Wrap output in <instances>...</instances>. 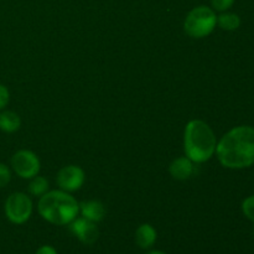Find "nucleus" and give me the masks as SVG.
Returning a JSON list of instances; mask_svg holds the SVG:
<instances>
[{
  "label": "nucleus",
  "instance_id": "f257e3e1",
  "mask_svg": "<svg viewBox=\"0 0 254 254\" xmlns=\"http://www.w3.org/2000/svg\"><path fill=\"white\" fill-rule=\"evenodd\" d=\"M216 156L226 169L241 170L254 165V128L238 126L228 130L216 145Z\"/></svg>",
  "mask_w": 254,
  "mask_h": 254
},
{
  "label": "nucleus",
  "instance_id": "f03ea898",
  "mask_svg": "<svg viewBox=\"0 0 254 254\" xmlns=\"http://www.w3.org/2000/svg\"><path fill=\"white\" fill-rule=\"evenodd\" d=\"M217 139L206 122L192 119L184 131V150L192 163L202 164L210 160L216 151Z\"/></svg>",
  "mask_w": 254,
  "mask_h": 254
},
{
  "label": "nucleus",
  "instance_id": "7ed1b4c3",
  "mask_svg": "<svg viewBox=\"0 0 254 254\" xmlns=\"http://www.w3.org/2000/svg\"><path fill=\"white\" fill-rule=\"evenodd\" d=\"M37 211L51 225L67 226L78 216L79 202L69 192L51 190L40 197Z\"/></svg>",
  "mask_w": 254,
  "mask_h": 254
},
{
  "label": "nucleus",
  "instance_id": "20e7f679",
  "mask_svg": "<svg viewBox=\"0 0 254 254\" xmlns=\"http://www.w3.org/2000/svg\"><path fill=\"white\" fill-rule=\"evenodd\" d=\"M217 15L212 7L200 5L191 10L184 21V30L192 39H203L215 30Z\"/></svg>",
  "mask_w": 254,
  "mask_h": 254
},
{
  "label": "nucleus",
  "instance_id": "39448f33",
  "mask_svg": "<svg viewBox=\"0 0 254 254\" xmlns=\"http://www.w3.org/2000/svg\"><path fill=\"white\" fill-rule=\"evenodd\" d=\"M34 210L32 200L25 192H12L6 198L4 212L7 220L14 225H24L30 220Z\"/></svg>",
  "mask_w": 254,
  "mask_h": 254
},
{
  "label": "nucleus",
  "instance_id": "423d86ee",
  "mask_svg": "<svg viewBox=\"0 0 254 254\" xmlns=\"http://www.w3.org/2000/svg\"><path fill=\"white\" fill-rule=\"evenodd\" d=\"M11 169L19 178L31 180L32 178L39 175L41 163L39 156L34 151L21 149L12 155Z\"/></svg>",
  "mask_w": 254,
  "mask_h": 254
},
{
  "label": "nucleus",
  "instance_id": "0eeeda50",
  "mask_svg": "<svg viewBox=\"0 0 254 254\" xmlns=\"http://www.w3.org/2000/svg\"><path fill=\"white\" fill-rule=\"evenodd\" d=\"M84 180H86L84 170L77 165L64 166L57 173L56 178L60 190H64L69 193L74 192V191H78L83 186Z\"/></svg>",
  "mask_w": 254,
  "mask_h": 254
},
{
  "label": "nucleus",
  "instance_id": "6e6552de",
  "mask_svg": "<svg viewBox=\"0 0 254 254\" xmlns=\"http://www.w3.org/2000/svg\"><path fill=\"white\" fill-rule=\"evenodd\" d=\"M69 231L74 237L78 238L83 245H93L99 237L97 223L84 217H77L68 225Z\"/></svg>",
  "mask_w": 254,
  "mask_h": 254
},
{
  "label": "nucleus",
  "instance_id": "1a4fd4ad",
  "mask_svg": "<svg viewBox=\"0 0 254 254\" xmlns=\"http://www.w3.org/2000/svg\"><path fill=\"white\" fill-rule=\"evenodd\" d=\"M193 164L188 156H180L171 161L169 166V173L173 179L179 181H185L191 178L193 174Z\"/></svg>",
  "mask_w": 254,
  "mask_h": 254
},
{
  "label": "nucleus",
  "instance_id": "9d476101",
  "mask_svg": "<svg viewBox=\"0 0 254 254\" xmlns=\"http://www.w3.org/2000/svg\"><path fill=\"white\" fill-rule=\"evenodd\" d=\"M79 213L82 217L87 218L94 223L101 222L106 216V207L101 201L88 200L79 203Z\"/></svg>",
  "mask_w": 254,
  "mask_h": 254
},
{
  "label": "nucleus",
  "instance_id": "9b49d317",
  "mask_svg": "<svg viewBox=\"0 0 254 254\" xmlns=\"http://www.w3.org/2000/svg\"><path fill=\"white\" fill-rule=\"evenodd\" d=\"M158 238V232L149 223H143L135 231V243L141 250H149L153 247Z\"/></svg>",
  "mask_w": 254,
  "mask_h": 254
},
{
  "label": "nucleus",
  "instance_id": "f8f14e48",
  "mask_svg": "<svg viewBox=\"0 0 254 254\" xmlns=\"http://www.w3.org/2000/svg\"><path fill=\"white\" fill-rule=\"evenodd\" d=\"M21 127L19 114L12 111H2L0 113V130L4 133H15Z\"/></svg>",
  "mask_w": 254,
  "mask_h": 254
},
{
  "label": "nucleus",
  "instance_id": "ddd939ff",
  "mask_svg": "<svg viewBox=\"0 0 254 254\" xmlns=\"http://www.w3.org/2000/svg\"><path fill=\"white\" fill-rule=\"evenodd\" d=\"M217 25L225 31H236L241 26V17L236 12L223 11L217 16Z\"/></svg>",
  "mask_w": 254,
  "mask_h": 254
},
{
  "label": "nucleus",
  "instance_id": "4468645a",
  "mask_svg": "<svg viewBox=\"0 0 254 254\" xmlns=\"http://www.w3.org/2000/svg\"><path fill=\"white\" fill-rule=\"evenodd\" d=\"M49 186H50L49 180H47L46 178L36 175L35 178L31 179L27 190H29V193L31 196H35V197H41L42 195H45V193L49 191Z\"/></svg>",
  "mask_w": 254,
  "mask_h": 254
},
{
  "label": "nucleus",
  "instance_id": "2eb2a0df",
  "mask_svg": "<svg viewBox=\"0 0 254 254\" xmlns=\"http://www.w3.org/2000/svg\"><path fill=\"white\" fill-rule=\"evenodd\" d=\"M242 212L246 217L254 223V195L248 196L242 202Z\"/></svg>",
  "mask_w": 254,
  "mask_h": 254
},
{
  "label": "nucleus",
  "instance_id": "dca6fc26",
  "mask_svg": "<svg viewBox=\"0 0 254 254\" xmlns=\"http://www.w3.org/2000/svg\"><path fill=\"white\" fill-rule=\"evenodd\" d=\"M10 180H11V170L7 165L0 163V190L4 189L10 183Z\"/></svg>",
  "mask_w": 254,
  "mask_h": 254
},
{
  "label": "nucleus",
  "instance_id": "f3484780",
  "mask_svg": "<svg viewBox=\"0 0 254 254\" xmlns=\"http://www.w3.org/2000/svg\"><path fill=\"white\" fill-rule=\"evenodd\" d=\"M236 0H211V5H212V9L215 11H227L230 7H232V5L235 4Z\"/></svg>",
  "mask_w": 254,
  "mask_h": 254
},
{
  "label": "nucleus",
  "instance_id": "a211bd4d",
  "mask_svg": "<svg viewBox=\"0 0 254 254\" xmlns=\"http://www.w3.org/2000/svg\"><path fill=\"white\" fill-rule=\"evenodd\" d=\"M9 101H10L9 89H7V87H5L4 84H0V111H2V109L9 104Z\"/></svg>",
  "mask_w": 254,
  "mask_h": 254
},
{
  "label": "nucleus",
  "instance_id": "6ab92c4d",
  "mask_svg": "<svg viewBox=\"0 0 254 254\" xmlns=\"http://www.w3.org/2000/svg\"><path fill=\"white\" fill-rule=\"evenodd\" d=\"M35 254H59V253H57V251L55 250L52 246L46 245V246H41V247L35 252Z\"/></svg>",
  "mask_w": 254,
  "mask_h": 254
},
{
  "label": "nucleus",
  "instance_id": "aec40b11",
  "mask_svg": "<svg viewBox=\"0 0 254 254\" xmlns=\"http://www.w3.org/2000/svg\"><path fill=\"white\" fill-rule=\"evenodd\" d=\"M145 254H166V253H164L163 251H158V250H153V251H149L148 253H145Z\"/></svg>",
  "mask_w": 254,
  "mask_h": 254
}]
</instances>
